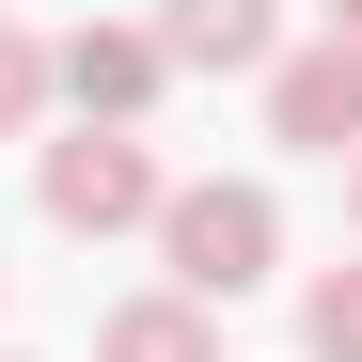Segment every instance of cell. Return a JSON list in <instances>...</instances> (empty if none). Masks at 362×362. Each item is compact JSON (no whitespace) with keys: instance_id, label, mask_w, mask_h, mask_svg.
Wrapping results in <instances>:
<instances>
[{"instance_id":"obj_1","label":"cell","mask_w":362,"mask_h":362,"mask_svg":"<svg viewBox=\"0 0 362 362\" xmlns=\"http://www.w3.org/2000/svg\"><path fill=\"white\" fill-rule=\"evenodd\" d=\"M158 268H173L189 315H221V299H252L284 268V205L252 173H189V189H158Z\"/></svg>"},{"instance_id":"obj_2","label":"cell","mask_w":362,"mask_h":362,"mask_svg":"<svg viewBox=\"0 0 362 362\" xmlns=\"http://www.w3.org/2000/svg\"><path fill=\"white\" fill-rule=\"evenodd\" d=\"M158 189H173V173L142 158V127L47 142V221H64V236H127V221H158Z\"/></svg>"},{"instance_id":"obj_3","label":"cell","mask_w":362,"mask_h":362,"mask_svg":"<svg viewBox=\"0 0 362 362\" xmlns=\"http://www.w3.org/2000/svg\"><path fill=\"white\" fill-rule=\"evenodd\" d=\"M158 79H173V64H158V32H110V16L47 47V95H64L79 127H142V110H158Z\"/></svg>"},{"instance_id":"obj_4","label":"cell","mask_w":362,"mask_h":362,"mask_svg":"<svg viewBox=\"0 0 362 362\" xmlns=\"http://www.w3.org/2000/svg\"><path fill=\"white\" fill-rule=\"evenodd\" d=\"M268 127L299 158H362V64H346V47H284V64H268Z\"/></svg>"},{"instance_id":"obj_5","label":"cell","mask_w":362,"mask_h":362,"mask_svg":"<svg viewBox=\"0 0 362 362\" xmlns=\"http://www.w3.org/2000/svg\"><path fill=\"white\" fill-rule=\"evenodd\" d=\"M158 64L252 79V64H284V16H268V0H158Z\"/></svg>"},{"instance_id":"obj_6","label":"cell","mask_w":362,"mask_h":362,"mask_svg":"<svg viewBox=\"0 0 362 362\" xmlns=\"http://www.w3.org/2000/svg\"><path fill=\"white\" fill-rule=\"evenodd\" d=\"M95 362H221V315H189V299L158 284V299H127V315L95 331Z\"/></svg>"},{"instance_id":"obj_7","label":"cell","mask_w":362,"mask_h":362,"mask_svg":"<svg viewBox=\"0 0 362 362\" xmlns=\"http://www.w3.org/2000/svg\"><path fill=\"white\" fill-rule=\"evenodd\" d=\"M299 331H315V362H362V268H331L315 299H299Z\"/></svg>"},{"instance_id":"obj_8","label":"cell","mask_w":362,"mask_h":362,"mask_svg":"<svg viewBox=\"0 0 362 362\" xmlns=\"http://www.w3.org/2000/svg\"><path fill=\"white\" fill-rule=\"evenodd\" d=\"M32 110H47V47H32L16 16H0V142H16V127H32Z\"/></svg>"},{"instance_id":"obj_9","label":"cell","mask_w":362,"mask_h":362,"mask_svg":"<svg viewBox=\"0 0 362 362\" xmlns=\"http://www.w3.org/2000/svg\"><path fill=\"white\" fill-rule=\"evenodd\" d=\"M315 47H346V64H362V0H331V32H315Z\"/></svg>"},{"instance_id":"obj_10","label":"cell","mask_w":362,"mask_h":362,"mask_svg":"<svg viewBox=\"0 0 362 362\" xmlns=\"http://www.w3.org/2000/svg\"><path fill=\"white\" fill-rule=\"evenodd\" d=\"M346 189H362V158H346Z\"/></svg>"},{"instance_id":"obj_11","label":"cell","mask_w":362,"mask_h":362,"mask_svg":"<svg viewBox=\"0 0 362 362\" xmlns=\"http://www.w3.org/2000/svg\"><path fill=\"white\" fill-rule=\"evenodd\" d=\"M0 16H16V0H0Z\"/></svg>"}]
</instances>
